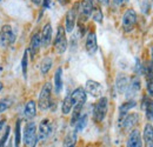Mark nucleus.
<instances>
[{
    "label": "nucleus",
    "mask_w": 153,
    "mask_h": 147,
    "mask_svg": "<svg viewBox=\"0 0 153 147\" xmlns=\"http://www.w3.org/2000/svg\"><path fill=\"white\" fill-rule=\"evenodd\" d=\"M108 110V99L106 97H100L99 100L96 102L94 107H93V119L96 122H101Z\"/></svg>",
    "instance_id": "nucleus-1"
},
{
    "label": "nucleus",
    "mask_w": 153,
    "mask_h": 147,
    "mask_svg": "<svg viewBox=\"0 0 153 147\" xmlns=\"http://www.w3.org/2000/svg\"><path fill=\"white\" fill-rule=\"evenodd\" d=\"M51 95H52V85L51 82H46L39 94L38 107L41 111H46L51 107Z\"/></svg>",
    "instance_id": "nucleus-2"
},
{
    "label": "nucleus",
    "mask_w": 153,
    "mask_h": 147,
    "mask_svg": "<svg viewBox=\"0 0 153 147\" xmlns=\"http://www.w3.org/2000/svg\"><path fill=\"white\" fill-rule=\"evenodd\" d=\"M54 51L58 54H62L67 50V39H66V31L64 26H59L57 30V34L54 39Z\"/></svg>",
    "instance_id": "nucleus-3"
},
{
    "label": "nucleus",
    "mask_w": 153,
    "mask_h": 147,
    "mask_svg": "<svg viewBox=\"0 0 153 147\" xmlns=\"http://www.w3.org/2000/svg\"><path fill=\"white\" fill-rule=\"evenodd\" d=\"M94 8V0H81L78 2V17L81 21H86L92 16Z\"/></svg>",
    "instance_id": "nucleus-4"
},
{
    "label": "nucleus",
    "mask_w": 153,
    "mask_h": 147,
    "mask_svg": "<svg viewBox=\"0 0 153 147\" xmlns=\"http://www.w3.org/2000/svg\"><path fill=\"white\" fill-rule=\"evenodd\" d=\"M137 24V13L132 8L126 10V12L123 16V30L126 33L132 32Z\"/></svg>",
    "instance_id": "nucleus-5"
},
{
    "label": "nucleus",
    "mask_w": 153,
    "mask_h": 147,
    "mask_svg": "<svg viewBox=\"0 0 153 147\" xmlns=\"http://www.w3.org/2000/svg\"><path fill=\"white\" fill-rule=\"evenodd\" d=\"M16 40V37L13 34L12 27L10 25H4L0 30V45L2 47H7L12 45Z\"/></svg>",
    "instance_id": "nucleus-6"
},
{
    "label": "nucleus",
    "mask_w": 153,
    "mask_h": 147,
    "mask_svg": "<svg viewBox=\"0 0 153 147\" xmlns=\"http://www.w3.org/2000/svg\"><path fill=\"white\" fill-rule=\"evenodd\" d=\"M24 144L27 146V145H31L33 144L38 138H37V126L33 121H30L26 124L25 129H24Z\"/></svg>",
    "instance_id": "nucleus-7"
},
{
    "label": "nucleus",
    "mask_w": 153,
    "mask_h": 147,
    "mask_svg": "<svg viewBox=\"0 0 153 147\" xmlns=\"http://www.w3.org/2000/svg\"><path fill=\"white\" fill-rule=\"evenodd\" d=\"M76 19H78V4H76L66 13V17H65V31L66 32L71 33L74 30Z\"/></svg>",
    "instance_id": "nucleus-8"
},
{
    "label": "nucleus",
    "mask_w": 153,
    "mask_h": 147,
    "mask_svg": "<svg viewBox=\"0 0 153 147\" xmlns=\"http://www.w3.org/2000/svg\"><path fill=\"white\" fill-rule=\"evenodd\" d=\"M85 91L94 98H100L104 93V88H102V85L96 80H87L86 86H85Z\"/></svg>",
    "instance_id": "nucleus-9"
},
{
    "label": "nucleus",
    "mask_w": 153,
    "mask_h": 147,
    "mask_svg": "<svg viewBox=\"0 0 153 147\" xmlns=\"http://www.w3.org/2000/svg\"><path fill=\"white\" fill-rule=\"evenodd\" d=\"M139 119H140V117H139L138 113H127L123 118V120L120 121V125L125 131H128V129L133 128L134 126L139 122Z\"/></svg>",
    "instance_id": "nucleus-10"
},
{
    "label": "nucleus",
    "mask_w": 153,
    "mask_h": 147,
    "mask_svg": "<svg viewBox=\"0 0 153 147\" xmlns=\"http://www.w3.org/2000/svg\"><path fill=\"white\" fill-rule=\"evenodd\" d=\"M85 48H86V52L90 55L96 54V52L98 51V42H97L96 32L91 31V32L87 33L86 41H85Z\"/></svg>",
    "instance_id": "nucleus-11"
},
{
    "label": "nucleus",
    "mask_w": 153,
    "mask_h": 147,
    "mask_svg": "<svg viewBox=\"0 0 153 147\" xmlns=\"http://www.w3.org/2000/svg\"><path fill=\"white\" fill-rule=\"evenodd\" d=\"M140 88H141V81H140L139 76L135 75L128 82V87H127V90L125 92L126 93V98L127 99L133 98L135 94H138V93L140 92Z\"/></svg>",
    "instance_id": "nucleus-12"
},
{
    "label": "nucleus",
    "mask_w": 153,
    "mask_h": 147,
    "mask_svg": "<svg viewBox=\"0 0 153 147\" xmlns=\"http://www.w3.org/2000/svg\"><path fill=\"white\" fill-rule=\"evenodd\" d=\"M126 147H143V137L139 129H132L130 132Z\"/></svg>",
    "instance_id": "nucleus-13"
},
{
    "label": "nucleus",
    "mask_w": 153,
    "mask_h": 147,
    "mask_svg": "<svg viewBox=\"0 0 153 147\" xmlns=\"http://www.w3.org/2000/svg\"><path fill=\"white\" fill-rule=\"evenodd\" d=\"M52 132V125L48 119H44L40 121L38 129V139L39 140H45L48 138V135Z\"/></svg>",
    "instance_id": "nucleus-14"
},
{
    "label": "nucleus",
    "mask_w": 153,
    "mask_h": 147,
    "mask_svg": "<svg viewBox=\"0 0 153 147\" xmlns=\"http://www.w3.org/2000/svg\"><path fill=\"white\" fill-rule=\"evenodd\" d=\"M40 38H41V45L45 48H47L52 42V26H51L50 22H47L42 27V31L40 33Z\"/></svg>",
    "instance_id": "nucleus-15"
},
{
    "label": "nucleus",
    "mask_w": 153,
    "mask_h": 147,
    "mask_svg": "<svg viewBox=\"0 0 153 147\" xmlns=\"http://www.w3.org/2000/svg\"><path fill=\"white\" fill-rule=\"evenodd\" d=\"M128 82H130V79L126 76V74L124 73H119L117 75V79H115V88L118 93L120 94H124L126 92L127 87H128Z\"/></svg>",
    "instance_id": "nucleus-16"
},
{
    "label": "nucleus",
    "mask_w": 153,
    "mask_h": 147,
    "mask_svg": "<svg viewBox=\"0 0 153 147\" xmlns=\"http://www.w3.org/2000/svg\"><path fill=\"white\" fill-rule=\"evenodd\" d=\"M40 47H41V38H40V33H39V32H36V33H33L32 37H31L30 48H28V52L31 53L32 58H33L34 55L38 54Z\"/></svg>",
    "instance_id": "nucleus-17"
},
{
    "label": "nucleus",
    "mask_w": 153,
    "mask_h": 147,
    "mask_svg": "<svg viewBox=\"0 0 153 147\" xmlns=\"http://www.w3.org/2000/svg\"><path fill=\"white\" fill-rule=\"evenodd\" d=\"M71 95H72V99H73V101H74V105H76V104L85 105L86 98H87V93H86V91H85L82 87L76 88L73 92L71 93Z\"/></svg>",
    "instance_id": "nucleus-18"
},
{
    "label": "nucleus",
    "mask_w": 153,
    "mask_h": 147,
    "mask_svg": "<svg viewBox=\"0 0 153 147\" xmlns=\"http://www.w3.org/2000/svg\"><path fill=\"white\" fill-rule=\"evenodd\" d=\"M137 106V101L133 99H128L126 102L121 104V106L119 107V122L123 120V118L128 113V111L132 110Z\"/></svg>",
    "instance_id": "nucleus-19"
},
{
    "label": "nucleus",
    "mask_w": 153,
    "mask_h": 147,
    "mask_svg": "<svg viewBox=\"0 0 153 147\" xmlns=\"http://www.w3.org/2000/svg\"><path fill=\"white\" fill-rule=\"evenodd\" d=\"M143 138L145 141L146 147H153V125L152 124H146L143 132Z\"/></svg>",
    "instance_id": "nucleus-20"
},
{
    "label": "nucleus",
    "mask_w": 153,
    "mask_h": 147,
    "mask_svg": "<svg viewBox=\"0 0 153 147\" xmlns=\"http://www.w3.org/2000/svg\"><path fill=\"white\" fill-rule=\"evenodd\" d=\"M24 114L27 119H33L37 114V104L34 100H28L27 104L25 105V110H24Z\"/></svg>",
    "instance_id": "nucleus-21"
},
{
    "label": "nucleus",
    "mask_w": 153,
    "mask_h": 147,
    "mask_svg": "<svg viewBox=\"0 0 153 147\" xmlns=\"http://www.w3.org/2000/svg\"><path fill=\"white\" fill-rule=\"evenodd\" d=\"M76 140H78V133H76V131H71L64 138L62 147H76Z\"/></svg>",
    "instance_id": "nucleus-22"
},
{
    "label": "nucleus",
    "mask_w": 153,
    "mask_h": 147,
    "mask_svg": "<svg viewBox=\"0 0 153 147\" xmlns=\"http://www.w3.org/2000/svg\"><path fill=\"white\" fill-rule=\"evenodd\" d=\"M62 90V68L58 67L54 73V92L59 94Z\"/></svg>",
    "instance_id": "nucleus-23"
},
{
    "label": "nucleus",
    "mask_w": 153,
    "mask_h": 147,
    "mask_svg": "<svg viewBox=\"0 0 153 147\" xmlns=\"http://www.w3.org/2000/svg\"><path fill=\"white\" fill-rule=\"evenodd\" d=\"M73 106H74V101H73V99H72V95L71 94H68L65 99H64V101H62V104H61V112H62V114H70L71 113V111L73 108Z\"/></svg>",
    "instance_id": "nucleus-24"
},
{
    "label": "nucleus",
    "mask_w": 153,
    "mask_h": 147,
    "mask_svg": "<svg viewBox=\"0 0 153 147\" xmlns=\"http://www.w3.org/2000/svg\"><path fill=\"white\" fill-rule=\"evenodd\" d=\"M53 66V60L51 56H45L40 64V72L42 75H46V74L50 72V70L52 68Z\"/></svg>",
    "instance_id": "nucleus-25"
},
{
    "label": "nucleus",
    "mask_w": 153,
    "mask_h": 147,
    "mask_svg": "<svg viewBox=\"0 0 153 147\" xmlns=\"http://www.w3.org/2000/svg\"><path fill=\"white\" fill-rule=\"evenodd\" d=\"M86 125H87V115L86 114L80 115V118L76 120V122L74 124V131L76 133H79V132H81L86 127Z\"/></svg>",
    "instance_id": "nucleus-26"
},
{
    "label": "nucleus",
    "mask_w": 153,
    "mask_h": 147,
    "mask_svg": "<svg viewBox=\"0 0 153 147\" xmlns=\"http://www.w3.org/2000/svg\"><path fill=\"white\" fill-rule=\"evenodd\" d=\"M27 65H28V50L24 52L22 59H21V70H22V75L25 79L27 78V67H28Z\"/></svg>",
    "instance_id": "nucleus-27"
},
{
    "label": "nucleus",
    "mask_w": 153,
    "mask_h": 147,
    "mask_svg": "<svg viewBox=\"0 0 153 147\" xmlns=\"http://www.w3.org/2000/svg\"><path fill=\"white\" fill-rule=\"evenodd\" d=\"M13 104V99L12 98H4L0 100V113L7 111Z\"/></svg>",
    "instance_id": "nucleus-28"
},
{
    "label": "nucleus",
    "mask_w": 153,
    "mask_h": 147,
    "mask_svg": "<svg viewBox=\"0 0 153 147\" xmlns=\"http://www.w3.org/2000/svg\"><path fill=\"white\" fill-rule=\"evenodd\" d=\"M16 139H14V141H16V146L19 147L20 145V141H21V120H18L17 121V124H16Z\"/></svg>",
    "instance_id": "nucleus-29"
},
{
    "label": "nucleus",
    "mask_w": 153,
    "mask_h": 147,
    "mask_svg": "<svg viewBox=\"0 0 153 147\" xmlns=\"http://www.w3.org/2000/svg\"><path fill=\"white\" fill-rule=\"evenodd\" d=\"M91 17L93 18L94 21L99 22V24H101V22H102V19H104L101 10H100L99 7H96V6H94V8H93V12H92V16H91Z\"/></svg>",
    "instance_id": "nucleus-30"
},
{
    "label": "nucleus",
    "mask_w": 153,
    "mask_h": 147,
    "mask_svg": "<svg viewBox=\"0 0 153 147\" xmlns=\"http://www.w3.org/2000/svg\"><path fill=\"white\" fill-rule=\"evenodd\" d=\"M10 132H11V128L7 126V127H6V131H5V133L2 134V137H1V139H0V147L6 146L7 140H8V137H10Z\"/></svg>",
    "instance_id": "nucleus-31"
},
{
    "label": "nucleus",
    "mask_w": 153,
    "mask_h": 147,
    "mask_svg": "<svg viewBox=\"0 0 153 147\" xmlns=\"http://www.w3.org/2000/svg\"><path fill=\"white\" fill-rule=\"evenodd\" d=\"M146 90L149 93V97L153 98V79H146Z\"/></svg>",
    "instance_id": "nucleus-32"
},
{
    "label": "nucleus",
    "mask_w": 153,
    "mask_h": 147,
    "mask_svg": "<svg viewBox=\"0 0 153 147\" xmlns=\"http://www.w3.org/2000/svg\"><path fill=\"white\" fill-rule=\"evenodd\" d=\"M145 113H146L147 119H150V120L153 122V101H152V104H151V105L145 110Z\"/></svg>",
    "instance_id": "nucleus-33"
},
{
    "label": "nucleus",
    "mask_w": 153,
    "mask_h": 147,
    "mask_svg": "<svg viewBox=\"0 0 153 147\" xmlns=\"http://www.w3.org/2000/svg\"><path fill=\"white\" fill-rule=\"evenodd\" d=\"M113 1H114V4L119 5V6H121V5L126 4V2H128V0H113Z\"/></svg>",
    "instance_id": "nucleus-34"
},
{
    "label": "nucleus",
    "mask_w": 153,
    "mask_h": 147,
    "mask_svg": "<svg viewBox=\"0 0 153 147\" xmlns=\"http://www.w3.org/2000/svg\"><path fill=\"white\" fill-rule=\"evenodd\" d=\"M57 1L61 5V6H65V5H67V4L71 2V0H57Z\"/></svg>",
    "instance_id": "nucleus-35"
},
{
    "label": "nucleus",
    "mask_w": 153,
    "mask_h": 147,
    "mask_svg": "<svg viewBox=\"0 0 153 147\" xmlns=\"http://www.w3.org/2000/svg\"><path fill=\"white\" fill-rule=\"evenodd\" d=\"M98 2H99V4H101V5H108L110 0H98Z\"/></svg>",
    "instance_id": "nucleus-36"
},
{
    "label": "nucleus",
    "mask_w": 153,
    "mask_h": 147,
    "mask_svg": "<svg viewBox=\"0 0 153 147\" xmlns=\"http://www.w3.org/2000/svg\"><path fill=\"white\" fill-rule=\"evenodd\" d=\"M34 5H37V6H39V5H41V2H42V0H31Z\"/></svg>",
    "instance_id": "nucleus-37"
},
{
    "label": "nucleus",
    "mask_w": 153,
    "mask_h": 147,
    "mask_svg": "<svg viewBox=\"0 0 153 147\" xmlns=\"http://www.w3.org/2000/svg\"><path fill=\"white\" fill-rule=\"evenodd\" d=\"M5 122H6V120L5 119H2V120H0V132H1V129L4 127V125H5Z\"/></svg>",
    "instance_id": "nucleus-38"
},
{
    "label": "nucleus",
    "mask_w": 153,
    "mask_h": 147,
    "mask_svg": "<svg viewBox=\"0 0 153 147\" xmlns=\"http://www.w3.org/2000/svg\"><path fill=\"white\" fill-rule=\"evenodd\" d=\"M151 62H152L153 65V47L151 48Z\"/></svg>",
    "instance_id": "nucleus-39"
},
{
    "label": "nucleus",
    "mask_w": 153,
    "mask_h": 147,
    "mask_svg": "<svg viewBox=\"0 0 153 147\" xmlns=\"http://www.w3.org/2000/svg\"><path fill=\"white\" fill-rule=\"evenodd\" d=\"M1 90H2V84L0 82V91H1Z\"/></svg>",
    "instance_id": "nucleus-40"
},
{
    "label": "nucleus",
    "mask_w": 153,
    "mask_h": 147,
    "mask_svg": "<svg viewBox=\"0 0 153 147\" xmlns=\"http://www.w3.org/2000/svg\"><path fill=\"white\" fill-rule=\"evenodd\" d=\"M1 71H2V68H1V67H0V73H1Z\"/></svg>",
    "instance_id": "nucleus-41"
}]
</instances>
